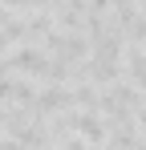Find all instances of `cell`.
Instances as JSON below:
<instances>
[{
    "mask_svg": "<svg viewBox=\"0 0 146 150\" xmlns=\"http://www.w3.org/2000/svg\"><path fill=\"white\" fill-rule=\"evenodd\" d=\"M8 65H12V73H24V77H45V73H53V61H49L41 49H33V45L8 53Z\"/></svg>",
    "mask_w": 146,
    "mask_h": 150,
    "instance_id": "1",
    "label": "cell"
}]
</instances>
